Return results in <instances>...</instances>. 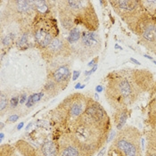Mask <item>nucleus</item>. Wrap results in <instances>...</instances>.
<instances>
[{
    "instance_id": "obj_1",
    "label": "nucleus",
    "mask_w": 156,
    "mask_h": 156,
    "mask_svg": "<svg viewBox=\"0 0 156 156\" xmlns=\"http://www.w3.org/2000/svg\"><path fill=\"white\" fill-rule=\"evenodd\" d=\"M112 130L111 119L96 101L88 98L84 112L66 131L81 156H94L107 143Z\"/></svg>"
},
{
    "instance_id": "obj_2",
    "label": "nucleus",
    "mask_w": 156,
    "mask_h": 156,
    "mask_svg": "<svg viewBox=\"0 0 156 156\" xmlns=\"http://www.w3.org/2000/svg\"><path fill=\"white\" fill-rule=\"evenodd\" d=\"M154 74L149 70L123 68L111 72L105 79V96L115 111L129 108L154 84Z\"/></svg>"
},
{
    "instance_id": "obj_3",
    "label": "nucleus",
    "mask_w": 156,
    "mask_h": 156,
    "mask_svg": "<svg viewBox=\"0 0 156 156\" xmlns=\"http://www.w3.org/2000/svg\"><path fill=\"white\" fill-rule=\"evenodd\" d=\"M57 9L61 23L65 30L83 27L86 30L95 31L99 28V21L90 1H57Z\"/></svg>"
},
{
    "instance_id": "obj_4",
    "label": "nucleus",
    "mask_w": 156,
    "mask_h": 156,
    "mask_svg": "<svg viewBox=\"0 0 156 156\" xmlns=\"http://www.w3.org/2000/svg\"><path fill=\"white\" fill-rule=\"evenodd\" d=\"M88 98L80 93L67 96L53 111V120L65 133L84 112Z\"/></svg>"
},
{
    "instance_id": "obj_5",
    "label": "nucleus",
    "mask_w": 156,
    "mask_h": 156,
    "mask_svg": "<svg viewBox=\"0 0 156 156\" xmlns=\"http://www.w3.org/2000/svg\"><path fill=\"white\" fill-rule=\"evenodd\" d=\"M141 132L133 126H124L115 136L107 156H143Z\"/></svg>"
},
{
    "instance_id": "obj_6",
    "label": "nucleus",
    "mask_w": 156,
    "mask_h": 156,
    "mask_svg": "<svg viewBox=\"0 0 156 156\" xmlns=\"http://www.w3.org/2000/svg\"><path fill=\"white\" fill-rule=\"evenodd\" d=\"M35 46L43 50L59 37V30L56 21L52 16H42L36 14L30 29Z\"/></svg>"
},
{
    "instance_id": "obj_7",
    "label": "nucleus",
    "mask_w": 156,
    "mask_h": 156,
    "mask_svg": "<svg viewBox=\"0 0 156 156\" xmlns=\"http://www.w3.org/2000/svg\"><path fill=\"white\" fill-rule=\"evenodd\" d=\"M109 3L132 31L144 15L148 13L144 10L141 0H113L109 1Z\"/></svg>"
},
{
    "instance_id": "obj_8",
    "label": "nucleus",
    "mask_w": 156,
    "mask_h": 156,
    "mask_svg": "<svg viewBox=\"0 0 156 156\" xmlns=\"http://www.w3.org/2000/svg\"><path fill=\"white\" fill-rule=\"evenodd\" d=\"M64 58L51 61L48 82L45 86L47 92H55L65 89L71 80V68L68 63L63 62Z\"/></svg>"
},
{
    "instance_id": "obj_9",
    "label": "nucleus",
    "mask_w": 156,
    "mask_h": 156,
    "mask_svg": "<svg viewBox=\"0 0 156 156\" xmlns=\"http://www.w3.org/2000/svg\"><path fill=\"white\" fill-rule=\"evenodd\" d=\"M70 47L72 54H74L81 60H87L100 51L101 39L95 31L83 30L79 41L70 45Z\"/></svg>"
},
{
    "instance_id": "obj_10",
    "label": "nucleus",
    "mask_w": 156,
    "mask_h": 156,
    "mask_svg": "<svg viewBox=\"0 0 156 156\" xmlns=\"http://www.w3.org/2000/svg\"><path fill=\"white\" fill-rule=\"evenodd\" d=\"M133 32L138 37L139 43L146 50L153 52L156 45V18L154 16L146 13Z\"/></svg>"
},
{
    "instance_id": "obj_11",
    "label": "nucleus",
    "mask_w": 156,
    "mask_h": 156,
    "mask_svg": "<svg viewBox=\"0 0 156 156\" xmlns=\"http://www.w3.org/2000/svg\"><path fill=\"white\" fill-rule=\"evenodd\" d=\"M41 51L43 57L48 62L59 58H67L72 55L70 44L67 40L61 37H57L47 48Z\"/></svg>"
},
{
    "instance_id": "obj_12",
    "label": "nucleus",
    "mask_w": 156,
    "mask_h": 156,
    "mask_svg": "<svg viewBox=\"0 0 156 156\" xmlns=\"http://www.w3.org/2000/svg\"><path fill=\"white\" fill-rule=\"evenodd\" d=\"M59 156H81L80 150L70 138V136L63 133L58 142Z\"/></svg>"
},
{
    "instance_id": "obj_13",
    "label": "nucleus",
    "mask_w": 156,
    "mask_h": 156,
    "mask_svg": "<svg viewBox=\"0 0 156 156\" xmlns=\"http://www.w3.org/2000/svg\"><path fill=\"white\" fill-rule=\"evenodd\" d=\"M37 156H59L58 144L53 141H46L37 151Z\"/></svg>"
},
{
    "instance_id": "obj_14",
    "label": "nucleus",
    "mask_w": 156,
    "mask_h": 156,
    "mask_svg": "<svg viewBox=\"0 0 156 156\" xmlns=\"http://www.w3.org/2000/svg\"><path fill=\"white\" fill-rule=\"evenodd\" d=\"M129 112L130 111L129 108L121 109L115 112L114 117H113V122L118 130H120L125 126L126 121L129 117Z\"/></svg>"
},
{
    "instance_id": "obj_15",
    "label": "nucleus",
    "mask_w": 156,
    "mask_h": 156,
    "mask_svg": "<svg viewBox=\"0 0 156 156\" xmlns=\"http://www.w3.org/2000/svg\"><path fill=\"white\" fill-rule=\"evenodd\" d=\"M148 110L150 113H156V80L154 81V84L150 91Z\"/></svg>"
},
{
    "instance_id": "obj_16",
    "label": "nucleus",
    "mask_w": 156,
    "mask_h": 156,
    "mask_svg": "<svg viewBox=\"0 0 156 156\" xmlns=\"http://www.w3.org/2000/svg\"><path fill=\"white\" fill-rule=\"evenodd\" d=\"M144 10L151 15L154 16L156 13V0H141Z\"/></svg>"
},
{
    "instance_id": "obj_17",
    "label": "nucleus",
    "mask_w": 156,
    "mask_h": 156,
    "mask_svg": "<svg viewBox=\"0 0 156 156\" xmlns=\"http://www.w3.org/2000/svg\"><path fill=\"white\" fill-rule=\"evenodd\" d=\"M82 31L83 30H81L79 28H74V29H72V30H70V34H69V37L67 38L68 43L70 45H72V44L76 43L77 41H79V39L81 37Z\"/></svg>"
},
{
    "instance_id": "obj_18",
    "label": "nucleus",
    "mask_w": 156,
    "mask_h": 156,
    "mask_svg": "<svg viewBox=\"0 0 156 156\" xmlns=\"http://www.w3.org/2000/svg\"><path fill=\"white\" fill-rule=\"evenodd\" d=\"M30 30L27 31L23 34H22L21 37H19L18 41L16 42V45L19 48L25 49L27 47H29V38H30Z\"/></svg>"
},
{
    "instance_id": "obj_19",
    "label": "nucleus",
    "mask_w": 156,
    "mask_h": 156,
    "mask_svg": "<svg viewBox=\"0 0 156 156\" xmlns=\"http://www.w3.org/2000/svg\"><path fill=\"white\" fill-rule=\"evenodd\" d=\"M8 95L5 93V91H2L0 93V111H1V115H4L5 110L6 111L8 108Z\"/></svg>"
},
{
    "instance_id": "obj_20",
    "label": "nucleus",
    "mask_w": 156,
    "mask_h": 156,
    "mask_svg": "<svg viewBox=\"0 0 156 156\" xmlns=\"http://www.w3.org/2000/svg\"><path fill=\"white\" fill-rule=\"evenodd\" d=\"M0 155L1 156H18L15 154L14 148L12 145L9 144H2L1 150H0Z\"/></svg>"
},
{
    "instance_id": "obj_21",
    "label": "nucleus",
    "mask_w": 156,
    "mask_h": 156,
    "mask_svg": "<svg viewBox=\"0 0 156 156\" xmlns=\"http://www.w3.org/2000/svg\"><path fill=\"white\" fill-rule=\"evenodd\" d=\"M43 96V93L40 92L39 94H35V95H32L29 97L28 101H27V106L28 107H31L34 104H36L37 102H38L40 100V98Z\"/></svg>"
},
{
    "instance_id": "obj_22",
    "label": "nucleus",
    "mask_w": 156,
    "mask_h": 156,
    "mask_svg": "<svg viewBox=\"0 0 156 156\" xmlns=\"http://www.w3.org/2000/svg\"><path fill=\"white\" fill-rule=\"evenodd\" d=\"M19 102V96H12V98L10 99V109H15L17 107Z\"/></svg>"
},
{
    "instance_id": "obj_23",
    "label": "nucleus",
    "mask_w": 156,
    "mask_h": 156,
    "mask_svg": "<svg viewBox=\"0 0 156 156\" xmlns=\"http://www.w3.org/2000/svg\"><path fill=\"white\" fill-rule=\"evenodd\" d=\"M19 115H17V114H13V115H11L9 118H8V122H14V121H16V120L19 119Z\"/></svg>"
},
{
    "instance_id": "obj_24",
    "label": "nucleus",
    "mask_w": 156,
    "mask_h": 156,
    "mask_svg": "<svg viewBox=\"0 0 156 156\" xmlns=\"http://www.w3.org/2000/svg\"><path fill=\"white\" fill-rule=\"evenodd\" d=\"M145 156H156V152L155 151L151 150V149L146 148V154H145Z\"/></svg>"
},
{
    "instance_id": "obj_25",
    "label": "nucleus",
    "mask_w": 156,
    "mask_h": 156,
    "mask_svg": "<svg viewBox=\"0 0 156 156\" xmlns=\"http://www.w3.org/2000/svg\"><path fill=\"white\" fill-rule=\"evenodd\" d=\"M105 150H106V145H105L100 151H99V153H98V156H104L105 154Z\"/></svg>"
},
{
    "instance_id": "obj_26",
    "label": "nucleus",
    "mask_w": 156,
    "mask_h": 156,
    "mask_svg": "<svg viewBox=\"0 0 156 156\" xmlns=\"http://www.w3.org/2000/svg\"><path fill=\"white\" fill-rule=\"evenodd\" d=\"M25 100H26V96H25V95L21 96V97H20V104L23 105L24 102H25Z\"/></svg>"
},
{
    "instance_id": "obj_27",
    "label": "nucleus",
    "mask_w": 156,
    "mask_h": 156,
    "mask_svg": "<svg viewBox=\"0 0 156 156\" xmlns=\"http://www.w3.org/2000/svg\"><path fill=\"white\" fill-rule=\"evenodd\" d=\"M79 75H80V72H74V76H73V80H77V78L79 77Z\"/></svg>"
},
{
    "instance_id": "obj_28",
    "label": "nucleus",
    "mask_w": 156,
    "mask_h": 156,
    "mask_svg": "<svg viewBox=\"0 0 156 156\" xmlns=\"http://www.w3.org/2000/svg\"><path fill=\"white\" fill-rule=\"evenodd\" d=\"M96 61H97V58H95V59H93V60H92V62H90V63H89L88 65H89V66H91V65H94Z\"/></svg>"
},
{
    "instance_id": "obj_29",
    "label": "nucleus",
    "mask_w": 156,
    "mask_h": 156,
    "mask_svg": "<svg viewBox=\"0 0 156 156\" xmlns=\"http://www.w3.org/2000/svg\"><path fill=\"white\" fill-rule=\"evenodd\" d=\"M130 61H131L132 62H134V63H136V64H137V65H140V63H139V62H137V61L135 60V59H133V58H131V59H130Z\"/></svg>"
},
{
    "instance_id": "obj_30",
    "label": "nucleus",
    "mask_w": 156,
    "mask_h": 156,
    "mask_svg": "<svg viewBox=\"0 0 156 156\" xmlns=\"http://www.w3.org/2000/svg\"><path fill=\"white\" fill-rule=\"evenodd\" d=\"M102 89H103V88H102V87H101V86H98V87H96V91H97V92L102 91Z\"/></svg>"
},
{
    "instance_id": "obj_31",
    "label": "nucleus",
    "mask_w": 156,
    "mask_h": 156,
    "mask_svg": "<svg viewBox=\"0 0 156 156\" xmlns=\"http://www.w3.org/2000/svg\"><path fill=\"white\" fill-rule=\"evenodd\" d=\"M23 123L22 122L21 124H19V125H18V128H17V129H22V128H23Z\"/></svg>"
},
{
    "instance_id": "obj_32",
    "label": "nucleus",
    "mask_w": 156,
    "mask_h": 156,
    "mask_svg": "<svg viewBox=\"0 0 156 156\" xmlns=\"http://www.w3.org/2000/svg\"><path fill=\"white\" fill-rule=\"evenodd\" d=\"M154 55H156V45H155V47H154V50H153V52H152Z\"/></svg>"
},
{
    "instance_id": "obj_33",
    "label": "nucleus",
    "mask_w": 156,
    "mask_h": 156,
    "mask_svg": "<svg viewBox=\"0 0 156 156\" xmlns=\"http://www.w3.org/2000/svg\"><path fill=\"white\" fill-rule=\"evenodd\" d=\"M3 137H4V134L2 133V134H1V140L3 139Z\"/></svg>"
},
{
    "instance_id": "obj_34",
    "label": "nucleus",
    "mask_w": 156,
    "mask_h": 156,
    "mask_svg": "<svg viewBox=\"0 0 156 156\" xmlns=\"http://www.w3.org/2000/svg\"><path fill=\"white\" fill-rule=\"evenodd\" d=\"M154 17H155V18H156V13H155V15H154Z\"/></svg>"
},
{
    "instance_id": "obj_35",
    "label": "nucleus",
    "mask_w": 156,
    "mask_h": 156,
    "mask_svg": "<svg viewBox=\"0 0 156 156\" xmlns=\"http://www.w3.org/2000/svg\"><path fill=\"white\" fill-rule=\"evenodd\" d=\"M154 62V63H155V64H156V62Z\"/></svg>"
}]
</instances>
